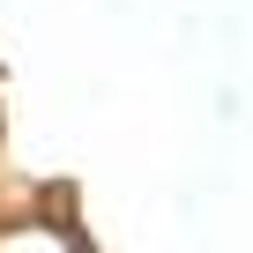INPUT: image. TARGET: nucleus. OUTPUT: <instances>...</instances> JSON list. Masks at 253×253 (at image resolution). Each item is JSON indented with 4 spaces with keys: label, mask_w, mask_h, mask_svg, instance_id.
<instances>
[{
    "label": "nucleus",
    "mask_w": 253,
    "mask_h": 253,
    "mask_svg": "<svg viewBox=\"0 0 253 253\" xmlns=\"http://www.w3.org/2000/svg\"><path fill=\"white\" fill-rule=\"evenodd\" d=\"M0 253H82V238L52 216H0Z\"/></svg>",
    "instance_id": "1"
}]
</instances>
